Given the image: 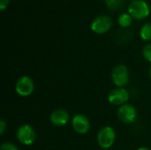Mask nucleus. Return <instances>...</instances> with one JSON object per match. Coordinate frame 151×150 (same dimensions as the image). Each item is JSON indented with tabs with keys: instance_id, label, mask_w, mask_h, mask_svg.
<instances>
[{
	"instance_id": "f257e3e1",
	"label": "nucleus",
	"mask_w": 151,
	"mask_h": 150,
	"mask_svg": "<svg viewBox=\"0 0 151 150\" xmlns=\"http://www.w3.org/2000/svg\"><path fill=\"white\" fill-rule=\"evenodd\" d=\"M150 6L144 0H133L128 5V13L133 19H142L149 16Z\"/></svg>"
},
{
	"instance_id": "f03ea898",
	"label": "nucleus",
	"mask_w": 151,
	"mask_h": 150,
	"mask_svg": "<svg viewBox=\"0 0 151 150\" xmlns=\"http://www.w3.org/2000/svg\"><path fill=\"white\" fill-rule=\"evenodd\" d=\"M116 133L112 127L104 126L97 133V143L100 148L104 149H110L115 141Z\"/></svg>"
},
{
	"instance_id": "7ed1b4c3",
	"label": "nucleus",
	"mask_w": 151,
	"mask_h": 150,
	"mask_svg": "<svg viewBox=\"0 0 151 150\" xmlns=\"http://www.w3.org/2000/svg\"><path fill=\"white\" fill-rule=\"evenodd\" d=\"M112 81L117 88H124L129 82V71L125 65H118L111 73Z\"/></svg>"
},
{
	"instance_id": "20e7f679",
	"label": "nucleus",
	"mask_w": 151,
	"mask_h": 150,
	"mask_svg": "<svg viewBox=\"0 0 151 150\" xmlns=\"http://www.w3.org/2000/svg\"><path fill=\"white\" fill-rule=\"evenodd\" d=\"M112 19L108 15H100L93 19L90 27L93 32L102 34L106 33L112 27Z\"/></svg>"
},
{
	"instance_id": "39448f33",
	"label": "nucleus",
	"mask_w": 151,
	"mask_h": 150,
	"mask_svg": "<svg viewBox=\"0 0 151 150\" xmlns=\"http://www.w3.org/2000/svg\"><path fill=\"white\" fill-rule=\"evenodd\" d=\"M17 138L19 142L23 145L30 146L32 145L36 138L35 132L34 128L29 125H23L18 128L17 131Z\"/></svg>"
},
{
	"instance_id": "423d86ee",
	"label": "nucleus",
	"mask_w": 151,
	"mask_h": 150,
	"mask_svg": "<svg viewBox=\"0 0 151 150\" xmlns=\"http://www.w3.org/2000/svg\"><path fill=\"white\" fill-rule=\"evenodd\" d=\"M118 118L124 124H131L134 123L137 118L136 109L131 104H124L121 105L118 109L117 112Z\"/></svg>"
},
{
	"instance_id": "0eeeda50",
	"label": "nucleus",
	"mask_w": 151,
	"mask_h": 150,
	"mask_svg": "<svg viewBox=\"0 0 151 150\" xmlns=\"http://www.w3.org/2000/svg\"><path fill=\"white\" fill-rule=\"evenodd\" d=\"M34 88H35L34 81L28 76L20 77L17 80L16 86H15L16 92L20 96H28V95H30L33 93Z\"/></svg>"
},
{
	"instance_id": "6e6552de",
	"label": "nucleus",
	"mask_w": 151,
	"mask_h": 150,
	"mask_svg": "<svg viewBox=\"0 0 151 150\" xmlns=\"http://www.w3.org/2000/svg\"><path fill=\"white\" fill-rule=\"evenodd\" d=\"M129 99V93L124 88H117L111 90L108 95L109 102L116 106H121L126 104Z\"/></svg>"
},
{
	"instance_id": "1a4fd4ad",
	"label": "nucleus",
	"mask_w": 151,
	"mask_h": 150,
	"mask_svg": "<svg viewBox=\"0 0 151 150\" xmlns=\"http://www.w3.org/2000/svg\"><path fill=\"white\" fill-rule=\"evenodd\" d=\"M72 126L77 133L85 134L90 128V123L87 117L82 114H77L72 119Z\"/></svg>"
},
{
	"instance_id": "9d476101",
	"label": "nucleus",
	"mask_w": 151,
	"mask_h": 150,
	"mask_svg": "<svg viewBox=\"0 0 151 150\" xmlns=\"http://www.w3.org/2000/svg\"><path fill=\"white\" fill-rule=\"evenodd\" d=\"M50 122L56 126H65L70 119L69 113L62 109H58L54 111L50 117Z\"/></svg>"
},
{
	"instance_id": "9b49d317",
	"label": "nucleus",
	"mask_w": 151,
	"mask_h": 150,
	"mask_svg": "<svg viewBox=\"0 0 151 150\" xmlns=\"http://www.w3.org/2000/svg\"><path fill=\"white\" fill-rule=\"evenodd\" d=\"M133 21V17L127 12L121 13L118 18V22L122 27H128Z\"/></svg>"
},
{
	"instance_id": "f8f14e48",
	"label": "nucleus",
	"mask_w": 151,
	"mask_h": 150,
	"mask_svg": "<svg viewBox=\"0 0 151 150\" xmlns=\"http://www.w3.org/2000/svg\"><path fill=\"white\" fill-rule=\"evenodd\" d=\"M140 36L144 41H151V22L146 23L142 27Z\"/></svg>"
},
{
	"instance_id": "ddd939ff",
	"label": "nucleus",
	"mask_w": 151,
	"mask_h": 150,
	"mask_svg": "<svg viewBox=\"0 0 151 150\" xmlns=\"http://www.w3.org/2000/svg\"><path fill=\"white\" fill-rule=\"evenodd\" d=\"M106 6L110 10H118L124 5V0H104Z\"/></svg>"
},
{
	"instance_id": "4468645a",
	"label": "nucleus",
	"mask_w": 151,
	"mask_h": 150,
	"mask_svg": "<svg viewBox=\"0 0 151 150\" xmlns=\"http://www.w3.org/2000/svg\"><path fill=\"white\" fill-rule=\"evenodd\" d=\"M142 54H143V57H145L146 60H148L149 62H151V43L146 44L143 47Z\"/></svg>"
},
{
	"instance_id": "2eb2a0df",
	"label": "nucleus",
	"mask_w": 151,
	"mask_h": 150,
	"mask_svg": "<svg viewBox=\"0 0 151 150\" xmlns=\"http://www.w3.org/2000/svg\"><path fill=\"white\" fill-rule=\"evenodd\" d=\"M0 150H18V149L14 144L11 142H5L1 145Z\"/></svg>"
},
{
	"instance_id": "dca6fc26",
	"label": "nucleus",
	"mask_w": 151,
	"mask_h": 150,
	"mask_svg": "<svg viewBox=\"0 0 151 150\" xmlns=\"http://www.w3.org/2000/svg\"><path fill=\"white\" fill-rule=\"evenodd\" d=\"M9 4V0H0V9L4 10Z\"/></svg>"
},
{
	"instance_id": "f3484780",
	"label": "nucleus",
	"mask_w": 151,
	"mask_h": 150,
	"mask_svg": "<svg viewBox=\"0 0 151 150\" xmlns=\"http://www.w3.org/2000/svg\"><path fill=\"white\" fill-rule=\"evenodd\" d=\"M5 127H6V124H5L4 120L2 119L1 120V123H0V133H1V135L4 134V130H5Z\"/></svg>"
},
{
	"instance_id": "a211bd4d",
	"label": "nucleus",
	"mask_w": 151,
	"mask_h": 150,
	"mask_svg": "<svg viewBox=\"0 0 151 150\" xmlns=\"http://www.w3.org/2000/svg\"><path fill=\"white\" fill-rule=\"evenodd\" d=\"M137 150H150V149H148V148H144V147H142V148L138 149Z\"/></svg>"
},
{
	"instance_id": "6ab92c4d",
	"label": "nucleus",
	"mask_w": 151,
	"mask_h": 150,
	"mask_svg": "<svg viewBox=\"0 0 151 150\" xmlns=\"http://www.w3.org/2000/svg\"><path fill=\"white\" fill-rule=\"evenodd\" d=\"M149 73H150V78L151 79V66L150 68V71H149Z\"/></svg>"
}]
</instances>
